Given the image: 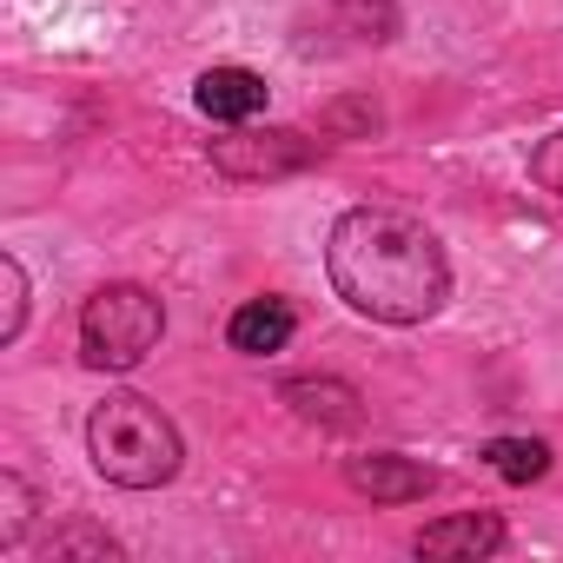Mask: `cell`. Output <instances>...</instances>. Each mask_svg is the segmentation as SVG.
Wrapping results in <instances>:
<instances>
[{"label": "cell", "mask_w": 563, "mask_h": 563, "mask_svg": "<svg viewBox=\"0 0 563 563\" xmlns=\"http://www.w3.org/2000/svg\"><path fill=\"white\" fill-rule=\"evenodd\" d=\"M325 278L372 325H424L451 299V258L405 206H352L325 232Z\"/></svg>", "instance_id": "6da1fadb"}, {"label": "cell", "mask_w": 563, "mask_h": 563, "mask_svg": "<svg viewBox=\"0 0 563 563\" xmlns=\"http://www.w3.org/2000/svg\"><path fill=\"white\" fill-rule=\"evenodd\" d=\"M87 457L120 490H159V484H173L186 471V438H179V424L153 398L107 391L87 411Z\"/></svg>", "instance_id": "7a4b0ae2"}, {"label": "cell", "mask_w": 563, "mask_h": 563, "mask_svg": "<svg viewBox=\"0 0 563 563\" xmlns=\"http://www.w3.org/2000/svg\"><path fill=\"white\" fill-rule=\"evenodd\" d=\"M166 339V299L153 286L113 278L80 306V365L87 372H133Z\"/></svg>", "instance_id": "3957f363"}, {"label": "cell", "mask_w": 563, "mask_h": 563, "mask_svg": "<svg viewBox=\"0 0 563 563\" xmlns=\"http://www.w3.org/2000/svg\"><path fill=\"white\" fill-rule=\"evenodd\" d=\"M325 140H306L299 126H232L225 140H212V166L239 186H258V179H292L306 166H319Z\"/></svg>", "instance_id": "277c9868"}, {"label": "cell", "mask_w": 563, "mask_h": 563, "mask_svg": "<svg viewBox=\"0 0 563 563\" xmlns=\"http://www.w3.org/2000/svg\"><path fill=\"white\" fill-rule=\"evenodd\" d=\"M345 484L372 504H424L438 490V471L405 451H358V457H345Z\"/></svg>", "instance_id": "5b68a950"}, {"label": "cell", "mask_w": 563, "mask_h": 563, "mask_svg": "<svg viewBox=\"0 0 563 563\" xmlns=\"http://www.w3.org/2000/svg\"><path fill=\"white\" fill-rule=\"evenodd\" d=\"M510 543V523L497 510H457V517H438L411 537V556H438V563H477V556H497Z\"/></svg>", "instance_id": "8992f818"}, {"label": "cell", "mask_w": 563, "mask_h": 563, "mask_svg": "<svg viewBox=\"0 0 563 563\" xmlns=\"http://www.w3.org/2000/svg\"><path fill=\"white\" fill-rule=\"evenodd\" d=\"M278 405H292L299 424H319V431H352L365 418V398L358 385L332 378V372H306V378H286L278 385Z\"/></svg>", "instance_id": "52a82bcc"}, {"label": "cell", "mask_w": 563, "mask_h": 563, "mask_svg": "<svg viewBox=\"0 0 563 563\" xmlns=\"http://www.w3.org/2000/svg\"><path fill=\"white\" fill-rule=\"evenodd\" d=\"M265 74H252V67H206L199 80H192V107L206 113V120H219V126H245V120H258L265 113Z\"/></svg>", "instance_id": "ba28073f"}, {"label": "cell", "mask_w": 563, "mask_h": 563, "mask_svg": "<svg viewBox=\"0 0 563 563\" xmlns=\"http://www.w3.org/2000/svg\"><path fill=\"white\" fill-rule=\"evenodd\" d=\"M292 332H299V312H292V299H278V292L245 299V306L225 319V345H232L239 358H272V352H286Z\"/></svg>", "instance_id": "9c48e42d"}, {"label": "cell", "mask_w": 563, "mask_h": 563, "mask_svg": "<svg viewBox=\"0 0 563 563\" xmlns=\"http://www.w3.org/2000/svg\"><path fill=\"white\" fill-rule=\"evenodd\" d=\"M332 27L352 34L358 47H365V41L385 47V41L405 34V14H398V0H332Z\"/></svg>", "instance_id": "30bf717a"}, {"label": "cell", "mask_w": 563, "mask_h": 563, "mask_svg": "<svg viewBox=\"0 0 563 563\" xmlns=\"http://www.w3.org/2000/svg\"><path fill=\"white\" fill-rule=\"evenodd\" d=\"M484 464L504 484H537V477H550V444L543 438H490L484 444Z\"/></svg>", "instance_id": "8fae6325"}, {"label": "cell", "mask_w": 563, "mask_h": 563, "mask_svg": "<svg viewBox=\"0 0 563 563\" xmlns=\"http://www.w3.org/2000/svg\"><path fill=\"white\" fill-rule=\"evenodd\" d=\"M0 550H21L27 543V523H34V490L21 484V471H0Z\"/></svg>", "instance_id": "7c38bea8"}, {"label": "cell", "mask_w": 563, "mask_h": 563, "mask_svg": "<svg viewBox=\"0 0 563 563\" xmlns=\"http://www.w3.org/2000/svg\"><path fill=\"white\" fill-rule=\"evenodd\" d=\"M0 286H8V319H0V345H21L27 332V265L8 252L0 258Z\"/></svg>", "instance_id": "4fadbf2b"}, {"label": "cell", "mask_w": 563, "mask_h": 563, "mask_svg": "<svg viewBox=\"0 0 563 563\" xmlns=\"http://www.w3.org/2000/svg\"><path fill=\"white\" fill-rule=\"evenodd\" d=\"M47 556H120V537H107V530H93V523H67V530H54L47 537Z\"/></svg>", "instance_id": "5bb4252c"}, {"label": "cell", "mask_w": 563, "mask_h": 563, "mask_svg": "<svg viewBox=\"0 0 563 563\" xmlns=\"http://www.w3.org/2000/svg\"><path fill=\"white\" fill-rule=\"evenodd\" d=\"M530 179H537L543 192H556V199H563V126H556L550 140H537V146H530Z\"/></svg>", "instance_id": "9a60e30c"}, {"label": "cell", "mask_w": 563, "mask_h": 563, "mask_svg": "<svg viewBox=\"0 0 563 563\" xmlns=\"http://www.w3.org/2000/svg\"><path fill=\"white\" fill-rule=\"evenodd\" d=\"M345 133H378V107L372 100H339L325 113V140H345Z\"/></svg>", "instance_id": "2e32d148"}]
</instances>
